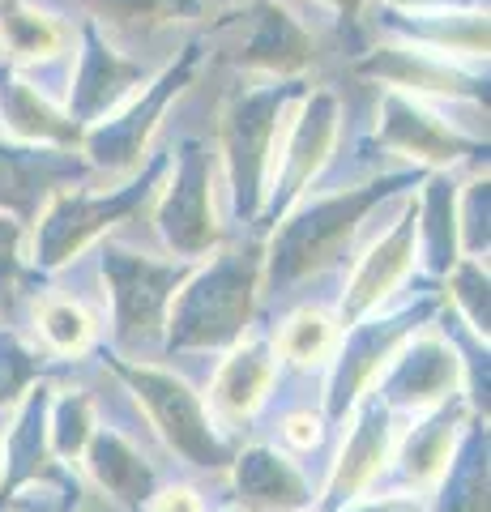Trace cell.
Wrapping results in <instances>:
<instances>
[{
	"label": "cell",
	"mask_w": 491,
	"mask_h": 512,
	"mask_svg": "<svg viewBox=\"0 0 491 512\" xmlns=\"http://www.w3.org/2000/svg\"><path fill=\"white\" fill-rule=\"evenodd\" d=\"M385 26L406 43L453 60H487V9L436 5V9H385Z\"/></svg>",
	"instance_id": "13"
},
{
	"label": "cell",
	"mask_w": 491,
	"mask_h": 512,
	"mask_svg": "<svg viewBox=\"0 0 491 512\" xmlns=\"http://www.w3.org/2000/svg\"><path fill=\"white\" fill-rule=\"evenodd\" d=\"M103 269L112 278V291L120 303V333L133 338V333H146L158 325V312L167 303V291L184 278L180 265H154L146 256H133V252H107L103 256Z\"/></svg>",
	"instance_id": "14"
},
{
	"label": "cell",
	"mask_w": 491,
	"mask_h": 512,
	"mask_svg": "<svg viewBox=\"0 0 491 512\" xmlns=\"http://www.w3.org/2000/svg\"><path fill=\"white\" fill-rule=\"evenodd\" d=\"M325 350H329V320L316 316V312L295 316L287 325V333H282V355H287V359L316 363Z\"/></svg>",
	"instance_id": "26"
},
{
	"label": "cell",
	"mask_w": 491,
	"mask_h": 512,
	"mask_svg": "<svg viewBox=\"0 0 491 512\" xmlns=\"http://www.w3.org/2000/svg\"><path fill=\"white\" fill-rule=\"evenodd\" d=\"M269 376H274V367H269V355L261 346H252L244 350V355H235L227 367H223V376H218V406H223L227 414H248L252 406H257V397L265 393V384Z\"/></svg>",
	"instance_id": "20"
},
{
	"label": "cell",
	"mask_w": 491,
	"mask_h": 512,
	"mask_svg": "<svg viewBox=\"0 0 491 512\" xmlns=\"http://www.w3.org/2000/svg\"><path fill=\"white\" fill-rule=\"evenodd\" d=\"M457 291H462V299L470 303V316L487 329V278H483V269L474 261L457 269Z\"/></svg>",
	"instance_id": "30"
},
{
	"label": "cell",
	"mask_w": 491,
	"mask_h": 512,
	"mask_svg": "<svg viewBox=\"0 0 491 512\" xmlns=\"http://www.w3.org/2000/svg\"><path fill=\"white\" fill-rule=\"evenodd\" d=\"M69 26L30 0H0V43L13 60H56L69 52Z\"/></svg>",
	"instance_id": "17"
},
{
	"label": "cell",
	"mask_w": 491,
	"mask_h": 512,
	"mask_svg": "<svg viewBox=\"0 0 491 512\" xmlns=\"http://www.w3.org/2000/svg\"><path fill=\"white\" fill-rule=\"evenodd\" d=\"M214 39H218V56L227 64L265 77H299L316 60L312 35L278 0H252V5L227 13L218 22Z\"/></svg>",
	"instance_id": "3"
},
{
	"label": "cell",
	"mask_w": 491,
	"mask_h": 512,
	"mask_svg": "<svg viewBox=\"0 0 491 512\" xmlns=\"http://www.w3.org/2000/svg\"><path fill=\"white\" fill-rule=\"evenodd\" d=\"M325 5L329 9H334L338 13V18H342V26H359V13H363V0H325Z\"/></svg>",
	"instance_id": "33"
},
{
	"label": "cell",
	"mask_w": 491,
	"mask_h": 512,
	"mask_svg": "<svg viewBox=\"0 0 491 512\" xmlns=\"http://www.w3.org/2000/svg\"><path fill=\"white\" fill-rule=\"evenodd\" d=\"M436 5H474V0H389V9H436Z\"/></svg>",
	"instance_id": "35"
},
{
	"label": "cell",
	"mask_w": 491,
	"mask_h": 512,
	"mask_svg": "<svg viewBox=\"0 0 491 512\" xmlns=\"http://www.w3.org/2000/svg\"><path fill=\"white\" fill-rule=\"evenodd\" d=\"M376 141L385 150H398L419 163H440L449 167L466 154H479V141L462 137L457 128H449L436 111H427L419 99H410L402 90H389L380 103V124H376Z\"/></svg>",
	"instance_id": "11"
},
{
	"label": "cell",
	"mask_w": 491,
	"mask_h": 512,
	"mask_svg": "<svg viewBox=\"0 0 491 512\" xmlns=\"http://www.w3.org/2000/svg\"><path fill=\"white\" fill-rule=\"evenodd\" d=\"M380 453H385V423H376V414H372V419H363V427L355 431L351 448H346L334 491H338V495L355 491V487L363 483V478H368V474L380 466Z\"/></svg>",
	"instance_id": "25"
},
{
	"label": "cell",
	"mask_w": 491,
	"mask_h": 512,
	"mask_svg": "<svg viewBox=\"0 0 491 512\" xmlns=\"http://www.w3.org/2000/svg\"><path fill=\"white\" fill-rule=\"evenodd\" d=\"M240 491L252 508H295L304 504V483L269 453H252L240 466Z\"/></svg>",
	"instance_id": "19"
},
{
	"label": "cell",
	"mask_w": 491,
	"mask_h": 512,
	"mask_svg": "<svg viewBox=\"0 0 491 512\" xmlns=\"http://www.w3.org/2000/svg\"><path fill=\"white\" fill-rule=\"evenodd\" d=\"M99 18L133 30H158L201 13V0H86Z\"/></svg>",
	"instance_id": "22"
},
{
	"label": "cell",
	"mask_w": 491,
	"mask_h": 512,
	"mask_svg": "<svg viewBox=\"0 0 491 512\" xmlns=\"http://www.w3.org/2000/svg\"><path fill=\"white\" fill-rule=\"evenodd\" d=\"M13 269H18V222L0 218V282H9Z\"/></svg>",
	"instance_id": "31"
},
{
	"label": "cell",
	"mask_w": 491,
	"mask_h": 512,
	"mask_svg": "<svg viewBox=\"0 0 491 512\" xmlns=\"http://www.w3.org/2000/svg\"><path fill=\"white\" fill-rule=\"evenodd\" d=\"M141 82H146V64L129 60L116 43H107L99 22H86L82 26V52H77V73H73V94H69L73 124L86 133L90 124L112 116Z\"/></svg>",
	"instance_id": "8"
},
{
	"label": "cell",
	"mask_w": 491,
	"mask_h": 512,
	"mask_svg": "<svg viewBox=\"0 0 491 512\" xmlns=\"http://www.w3.org/2000/svg\"><path fill=\"white\" fill-rule=\"evenodd\" d=\"M338 141V94L334 90H312L304 99V111L291 124V137L278 154V175L269 192V210H287V205L312 184V175L329 163V150Z\"/></svg>",
	"instance_id": "10"
},
{
	"label": "cell",
	"mask_w": 491,
	"mask_h": 512,
	"mask_svg": "<svg viewBox=\"0 0 491 512\" xmlns=\"http://www.w3.org/2000/svg\"><path fill=\"white\" fill-rule=\"evenodd\" d=\"M287 440H295V444H312V440H316V423L304 419V414H295V419L287 423Z\"/></svg>",
	"instance_id": "34"
},
{
	"label": "cell",
	"mask_w": 491,
	"mask_h": 512,
	"mask_svg": "<svg viewBox=\"0 0 491 512\" xmlns=\"http://www.w3.org/2000/svg\"><path fill=\"white\" fill-rule=\"evenodd\" d=\"M167 171V154H158L154 163L141 171V180H133L129 188H116L107 192V197H86V192H60L52 201V210H47L43 227H39V252L47 265L56 261H69V256L86 244L90 235H99L103 227H112V222L129 218L141 201L150 197V188L163 180Z\"/></svg>",
	"instance_id": "6"
},
{
	"label": "cell",
	"mask_w": 491,
	"mask_h": 512,
	"mask_svg": "<svg viewBox=\"0 0 491 512\" xmlns=\"http://www.w3.org/2000/svg\"><path fill=\"white\" fill-rule=\"evenodd\" d=\"M423 218V235H427V252H432V265L445 269L453 261V239H457V197L449 175H432L419 205Z\"/></svg>",
	"instance_id": "21"
},
{
	"label": "cell",
	"mask_w": 491,
	"mask_h": 512,
	"mask_svg": "<svg viewBox=\"0 0 491 512\" xmlns=\"http://www.w3.org/2000/svg\"><path fill=\"white\" fill-rule=\"evenodd\" d=\"M453 384V355H445L440 346H419L415 355H410L402 363V372H398V397H406V402H423V397H436V393H445Z\"/></svg>",
	"instance_id": "23"
},
{
	"label": "cell",
	"mask_w": 491,
	"mask_h": 512,
	"mask_svg": "<svg viewBox=\"0 0 491 512\" xmlns=\"http://www.w3.org/2000/svg\"><path fill=\"white\" fill-rule=\"evenodd\" d=\"M355 73L389 90L415 94V99L419 94H436V99H487V77L466 69L462 60L427 52V47L406 43V39L363 52L355 60Z\"/></svg>",
	"instance_id": "7"
},
{
	"label": "cell",
	"mask_w": 491,
	"mask_h": 512,
	"mask_svg": "<svg viewBox=\"0 0 491 512\" xmlns=\"http://www.w3.org/2000/svg\"><path fill=\"white\" fill-rule=\"evenodd\" d=\"M94 470H99L103 483L112 487L116 495H124V500H137V495L146 491V483H150V470L141 466V461L116 436H103L99 444H94Z\"/></svg>",
	"instance_id": "24"
},
{
	"label": "cell",
	"mask_w": 491,
	"mask_h": 512,
	"mask_svg": "<svg viewBox=\"0 0 491 512\" xmlns=\"http://www.w3.org/2000/svg\"><path fill=\"white\" fill-rule=\"evenodd\" d=\"M462 231H466V248L483 252L487 248V180H474L466 188V205H462Z\"/></svg>",
	"instance_id": "29"
},
{
	"label": "cell",
	"mask_w": 491,
	"mask_h": 512,
	"mask_svg": "<svg viewBox=\"0 0 491 512\" xmlns=\"http://www.w3.org/2000/svg\"><path fill=\"white\" fill-rule=\"evenodd\" d=\"M304 94L299 77H269L265 86H244L223 103V158L235 192V210L252 218L261 210V197L269 188V171H274V146H278V124L287 107Z\"/></svg>",
	"instance_id": "1"
},
{
	"label": "cell",
	"mask_w": 491,
	"mask_h": 512,
	"mask_svg": "<svg viewBox=\"0 0 491 512\" xmlns=\"http://www.w3.org/2000/svg\"><path fill=\"white\" fill-rule=\"evenodd\" d=\"M201 56H205V43H188L184 52L167 64L154 82L137 94V99L120 111V116H107L99 124H90V133H82V146L90 154L94 167L103 171H129L141 163L146 154V141L158 128V116L167 111V103L176 99L180 90L193 86V77L201 69Z\"/></svg>",
	"instance_id": "4"
},
{
	"label": "cell",
	"mask_w": 491,
	"mask_h": 512,
	"mask_svg": "<svg viewBox=\"0 0 491 512\" xmlns=\"http://www.w3.org/2000/svg\"><path fill=\"white\" fill-rule=\"evenodd\" d=\"M410 252H415V210H410L398 227H393L380 244L372 248V256L363 261V269L355 274V286H351V308L359 312L363 303H372L376 295H385L393 282H398L406 274L410 265Z\"/></svg>",
	"instance_id": "18"
},
{
	"label": "cell",
	"mask_w": 491,
	"mask_h": 512,
	"mask_svg": "<svg viewBox=\"0 0 491 512\" xmlns=\"http://www.w3.org/2000/svg\"><path fill=\"white\" fill-rule=\"evenodd\" d=\"M154 512H197V500L188 491H171V495H163V500L154 504Z\"/></svg>",
	"instance_id": "32"
},
{
	"label": "cell",
	"mask_w": 491,
	"mask_h": 512,
	"mask_svg": "<svg viewBox=\"0 0 491 512\" xmlns=\"http://www.w3.org/2000/svg\"><path fill=\"white\" fill-rule=\"evenodd\" d=\"M86 163L65 146H9L0 141V210L35 218L47 197H56L60 184L82 180Z\"/></svg>",
	"instance_id": "12"
},
{
	"label": "cell",
	"mask_w": 491,
	"mask_h": 512,
	"mask_svg": "<svg viewBox=\"0 0 491 512\" xmlns=\"http://www.w3.org/2000/svg\"><path fill=\"white\" fill-rule=\"evenodd\" d=\"M415 184V175H385L363 188H342L334 197L312 201L304 214H295L274 239V282H295L312 269L329 265L346 248V239L359 231V222L376 210L389 192Z\"/></svg>",
	"instance_id": "2"
},
{
	"label": "cell",
	"mask_w": 491,
	"mask_h": 512,
	"mask_svg": "<svg viewBox=\"0 0 491 512\" xmlns=\"http://www.w3.org/2000/svg\"><path fill=\"white\" fill-rule=\"evenodd\" d=\"M43 333L60 350H77L90 338V320L82 308H73V303H52V308L43 312Z\"/></svg>",
	"instance_id": "28"
},
{
	"label": "cell",
	"mask_w": 491,
	"mask_h": 512,
	"mask_svg": "<svg viewBox=\"0 0 491 512\" xmlns=\"http://www.w3.org/2000/svg\"><path fill=\"white\" fill-rule=\"evenodd\" d=\"M0 120L13 137L30 141V146H65L73 150L82 141V128L73 124L69 111H60L43 99V94L18 77L13 69H0Z\"/></svg>",
	"instance_id": "16"
},
{
	"label": "cell",
	"mask_w": 491,
	"mask_h": 512,
	"mask_svg": "<svg viewBox=\"0 0 491 512\" xmlns=\"http://www.w3.org/2000/svg\"><path fill=\"white\" fill-rule=\"evenodd\" d=\"M257 265L261 252L244 248V252H227L223 261L210 265V274H201L188 295L176 308V325L171 338L180 346H214L240 333L252 308V286H257Z\"/></svg>",
	"instance_id": "5"
},
{
	"label": "cell",
	"mask_w": 491,
	"mask_h": 512,
	"mask_svg": "<svg viewBox=\"0 0 491 512\" xmlns=\"http://www.w3.org/2000/svg\"><path fill=\"white\" fill-rule=\"evenodd\" d=\"M449 414L445 419H436V423H427L415 431V440H410L406 448V466L415 478H427V474H436L440 466H445V453H449Z\"/></svg>",
	"instance_id": "27"
},
{
	"label": "cell",
	"mask_w": 491,
	"mask_h": 512,
	"mask_svg": "<svg viewBox=\"0 0 491 512\" xmlns=\"http://www.w3.org/2000/svg\"><path fill=\"white\" fill-rule=\"evenodd\" d=\"M129 380L137 384V393L150 402L154 419L163 423V431L171 436V444H176L180 453L201 461V466H218V461H223V448L214 444L197 397L188 393L184 384H176L171 376H154V372H129Z\"/></svg>",
	"instance_id": "15"
},
{
	"label": "cell",
	"mask_w": 491,
	"mask_h": 512,
	"mask_svg": "<svg viewBox=\"0 0 491 512\" xmlns=\"http://www.w3.org/2000/svg\"><path fill=\"white\" fill-rule=\"evenodd\" d=\"M158 227L180 252H205L218 239L214 197H210V150L201 141H184L176 154V180L158 205Z\"/></svg>",
	"instance_id": "9"
}]
</instances>
